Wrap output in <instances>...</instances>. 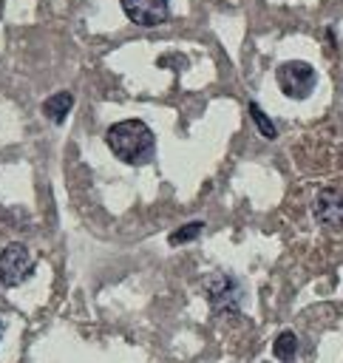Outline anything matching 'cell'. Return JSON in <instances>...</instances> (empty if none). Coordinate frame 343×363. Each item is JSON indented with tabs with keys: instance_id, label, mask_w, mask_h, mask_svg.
<instances>
[{
	"instance_id": "obj_1",
	"label": "cell",
	"mask_w": 343,
	"mask_h": 363,
	"mask_svg": "<svg viewBox=\"0 0 343 363\" xmlns=\"http://www.w3.org/2000/svg\"><path fill=\"white\" fill-rule=\"evenodd\" d=\"M105 142L119 162L133 164V167L147 164L156 153V136L142 119H122L111 125L105 133Z\"/></svg>"
},
{
	"instance_id": "obj_2",
	"label": "cell",
	"mask_w": 343,
	"mask_h": 363,
	"mask_svg": "<svg viewBox=\"0 0 343 363\" xmlns=\"http://www.w3.org/2000/svg\"><path fill=\"white\" fill-rule=\"evenodd\" d=\"M275 79H278V88L283 91V96H289V99H306V96L315 91L317 74H315V68H312L309 62H303V60H289V62L278 65Z\"/></svg>"
},
{
	"instance_id": "obj_3",
	"label": "cell",
	"mask_w": 343,
	"mask_h": 363,
	"mask_svg": "<svg viewBox=\"0 0 343 363\" xmlns=\"http://www.w3.org/2000/svg\"><path fill=\"white\" fill-rule=\"evenodd\" d=\"M34 272V258L26 244L14 241L0 250V284L3 286H20Z\"/></svg>"
},
{
	"instance_id": "obj_4",
	"label": "cell",
	"mask_w": 343,
	"mask_h": 363,
	"mask_svg": "<svg viewBox=\"0 0 343 363\" xmlns=\"http://www.w3.org/2000/svg\"><path fill=\"white\" fill-rule=\"evenodd\" d=\"M312 216L317 218V224L329 233H340L343 230V193L337 187H323L315 196L312 204Z\"/></svg>"
},
{
	"instance_id": "obj_5",
	"label": "cell",
	"mask_w": 343,
	"mask_h": 363,
	"mask_svg": "<svg viewBox=\"0 0 343 363\" xmlns=\"http://www.w3.org/2000/svg\"><path fill=\"white\" fill-rule=\"evenodd\" d=\"M204 292H207V298H210V303H213L215 312H235L238 303H241V286H238V281L230 278V275H221V272H215V275L207 278Z\"/></svg>"
},
{
	"instance_id": "obj_6",
	"label": "cell",
	"mask_w": 343,
	"mask_h": 363,
	"mask_svg": "<svg viewBox=\"0 0 343 363\" xmlns=\"http://www.w3.org/2000/svg\"><path fill=\"white\" fill-rule=\"evenodd\" d=\"M122 3V11L128 14L130 23L136 26H159L167 20L170 14V0H119Z\"/></svg>"
},
{
	"instance_id": "obj_7",
	"label": "cell",
	"mask_w": 343,
	"mask_h": 363,
	"mask_svg": "<svg viewBox=\"0 0 343 363\" xmlns=\"http://www.w3.org/2000/svg\"><path fill=\"white\" fill-rule=\"evenodd\" d=\"M71 108H74V96L68 94V91H57L54 96H48L45 102H43V113L51 119V122H65V116L71 113Z\"/></svg>"
},
{
	"instance_id": "obj_8",
	"label": "cell",
	"mask_w": 343,
	"mask_h": 363,
	"mask_svg": "<svg viewBox=\"0 0 343 363\" xmlns=\"http://www.w3.org/2000/svg\"><path fill=\"white\" fill-rule=\"evenodd\" d=\"M272 352H275V357H278V360L292 363V360H295V354H298V337H295V332H292V329H283V332L275 337Z\"/></svg>"
},
{
	"instance_id": "obj_9",
	"label": "cell",
	"mask_w": 343,
	"mask_h": 363,
	"mask_svg": "<svg viewBox=\"0 0 343 363\" xmlns=\"http://www.w3.org/2000/svg\"><path fill=\"white\" fill-rule=\"evenodd\" d=\"M249 116H252V122L258 125V130H261V136H266V139H275L278 136V130H275V125H272V119L255 105V102H249Z\"/></svg>"
},
{
	"instance_id": "obj_10",
	"label": "cell",
	"mask_w": 343,
	"mask_h": 363,
	"mask_svg": "<svg viewBox=\"0 0 343 363\" xmlns=\"http://www.w3.org/2000/svg\"><path fill=\"white\" fill-rule=\"evenodd\" d=\"M201 230H204L201 221H190V224H184V227H179V230L170 233V244H187V241H193Z\"/></svg>"
},
{
	"instance_id": "obj_11",
	"label": "cell",
	"mask_w": 343,
	"mask_h": 363,
	"mask_svg": "<svg viewBox=\"0 0 343 363\" xmlns=\"http://www.w3.org/2000/svg\"><path fill=\"white\" fill-rule=\"evenodd\" d=\"M0 337H3V323H0Z\"/></svg>"
}]
</instances>
